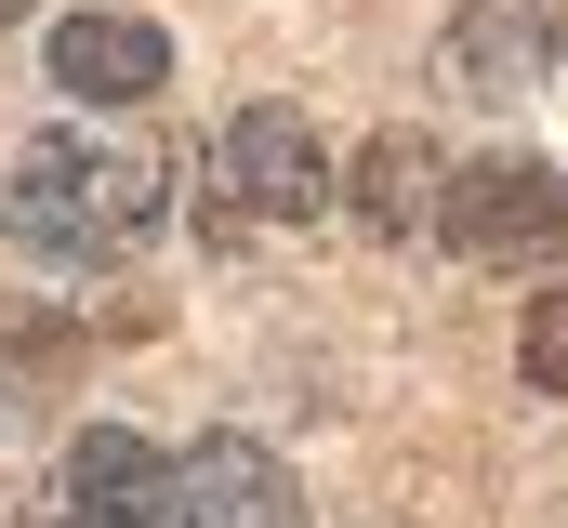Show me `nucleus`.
Wrapping results in <instances>:
<instances>
[{"label":"nucleus","instance_id":"f257e3e1","mask_svg":"<svg viewBox=\"0 0 568 528\" xmlns=\"http://www.w3.org/2000/svg\"><path fill=\"white\" fill-rule=\"evenodd\" d=\"M159 159H145L133 132H40L27 159H13V185H0V225H13V252L40 264H133L145 238H159Z\"/></svg>","mask_w":568,"mask_h":528},{"label":"nucleus","instance_id":"f03ea898","mask_svg":"<svg viewBox=\"0 0 568 528\" xmlns=\"http://www.w3.org/2000/svg\"><path fill=\"white\" fill-rule=\"evenodd\" d=\"M212 185H225V212L239 225H317L331 212V145H317V120L304 106H239V120L212 132Z\"/></svg>","mask_w":568,"mask_h":528},{"label":"nucleus","instance_id":"7ed1b4c3","mask_svg":"<svg viewBox=\"0 0 568 528\" xmlns=\"http://www.w3.org/2000/svg\"><path fill=\"white\" fill-rule=\"evenodd\" d=\"M436 238L463 264H489V277H516V264H556L568 252V185L542 159H476V172H449V212H436Z\"/></svg>","mask_w":568,"mask_h":528},{"label":"nucleus","instance_id":"20e7f679","mask_svg":"<svg viewBox=\"0 0 568 528\" xmlns=\"http://www.w3.org/2000/svg\"><path fill=\"white\" fill-rule=\"evenodd\" d=\"M568 40V0H463L436 40V93L449 106H516Z\"/></svg>","mask_w":568,"mask_h":528},{"label":"nucleus","instance_id":"39448f33","mask_svg":"<svg viewBox=\"0 0 568 528\" xmlns=\"http://www.w3.org/2000/svg\"><path fill=\"white\" fill-rule=\"evenodd\" d=\"M53 489H67V528H185V463L145 449L133 423H80Z\"/></svg>","mask_w":568,"mask_h":528},{"label":"nucleus","instance_id":"423d86ee","mask_svg":"<svg viewBox=\"0 0 568 528\" xmlns=\"http://www.w3.org/2000/svg\"><path fill=\"white\" fill-rule=\"evenodd\" d=\"M185 528H304V476L265 436H199L185 449Z\"/></svg>","mask_w":568,"mask_h":528},{"label":"nucleus","instance_id":"0eeeda50","mask_svg":"<svg viewBox=\"0 0 568 528\" xmlns=\"http://www.w3.org/2000/svg\"><path fill=\"white\" fill-rule=\"evenodd\" d=\"M172 80V40L145 27V13H67L53 27V93H80V106H145Z\"/></svg>","mask_w":568,"mask_h":528},{"label":"nucleus","instance_id":"6e6552de","mask_svg":"<svg viewBox=\"0 0 568 528\" xmlns=\"http://www.w3.org/2000/svg\"><path fill=\"white\" fill-rule=\"evenodd\" d=\"M344 199H357V225H371V238H436L449 172L424 159V132H371V145H357V172H344Z\"/></svg>","mask_w":568,"mask_h":528},{"label":"nucleus","instance_id":"1a4fd4ad","mask_svg":"<svg viewBox=\"0 0 568 528\" xmlns=\"http://www.w3.org/2000/svg\"><path fill=\"white\" fill-rule=\"evenodd\" d=\"M516 370H529L542 396H568V291H542V304L516 317Z\"/></svg>","mask_w":568,"mask_h":528},{"label":"nucleus","instance_id":"9d476101","mask_svg":"<svg viewBox=\"0 0 568 528\" xmlns=\"http://www.w3.org/2000/svg\"><path fill=\"white\" fill-rule=\"evenodd\" d=\"M0 528H67V489L40 476V489H0Z\"/></svg>","mask_w":568,"mask_h":528},{"label":"nucleus","instance_id":"9b49d317","mask_svg":"<svg viewBox=\"0 0 568 528\" xmlns=\"http://www.w3.org/2000/svg\"><path fill=\"white\" fill-rule=\"evenodd\" d=\"M13 13H27V0H0V27H13Z\"/></svg>","mask_w":568,"mask_h":528}]
</instances>
